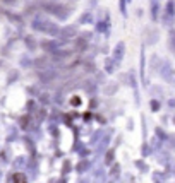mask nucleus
<instances>
[{"instance_id": "f257e3e1", "label": "nucleus", "mask_w": 175, "mask_h": 183, "mask_svg": "<svg viewBox=\"0 0 175 183\" xmlns=\"http://www.w3.org/2000/svg\"><path fill=\"white\" fill-rule=\"evenodd\" d=\"M14 183H26V176H24L22 173H17V175H14Z\"/></svg>"}]
</instances>
